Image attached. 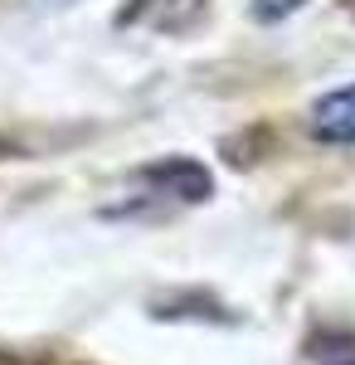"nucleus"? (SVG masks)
<instances>
[{
  "label": "nucleus",
  "mask_w": 355,
  "mask_h": 365,
  "mask_svg": "<svg viewBox=\"0 0 355 365\" xmlns=\"http://www.w3.org/2000/svg\"><path fill=\"white\" fill-rule=\"evenodd\" d=\"M312 132L331 146H351L355 141V83L326 93L317 108H312Z\"/></svg>",
  "instance_id": "nucleus-2"
},
{
  "label": "nucleus",
  "mask_w": 355,
  "mask_h": 365,
  "mask_svg": "<svg viewBox=\"0 0 355 365\" xmlns=\"http://www.w3.org/2000/svg\"><path fill=\"white\" fill-rule=\"evenodd\" d=\"M302 0H253V15L258 20H282V15H292Z\"/></svg>",
  "instance_id": "nucleus-4"
},
{
  "label": "nucleus",
  "mask_w": 355,
  "mask_h": 365,
  "mask_svg": "<svg viewBox=\"0 0 355 365\" xmlns=\"http://www.w3.org/2000/svg\"><path fill=\"white\" fill-rule=\"evenodd\" d=\"M141 180L156 185V195H170V200H180V205H200V200H210V190H215L210 170L200 166V161H190V156L156 161V166L141 170Z\"/></svg>",
  "instance_id": "nucleus-1"
},
{
  "label": "nucleus",
  "mask_w": 355,
  "mask_h": 365,
  "mask_svg": "<svg viewBox=\"0 0 355 365\" xmlns=\"http://www.w3.org/2000/svg\"><path fill=\"white\" fill-rule=\"evenodd\" d=\"M317 365H355V336H341V331H331V336L317 341Z\"/></svg>",
  "instance_id": "nucleus-3"
}]
</instances>
